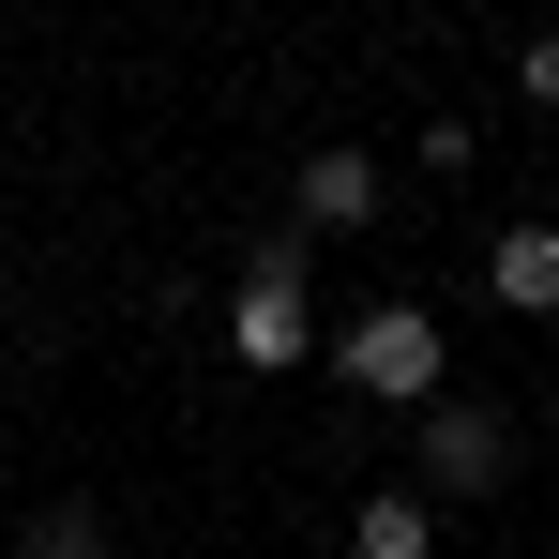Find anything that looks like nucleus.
<instances>
[{"instance_id":"f257e3e1","label":"nucleus","mask_w":559,"mask_h":559,"mask_svg":"<svg viewBox=\"0 0 559 559\" xmlns=\"http://www.w3.org/2000/svg\"><path fill=\"white\" fill-rule=\"evenodd\" d=\"M333 378H348L364 408H439V318H424V302L348 318V333H333Z\"/></svg>"},{"instance_id":"0eeeda50","label":"nucleus","mask_w":559,"mask_h":559,"mask_svg":"<svg viewBox=\"0 0 559 559\" xmlns=\"http://www.w3.org/2000/svg\"><path fill=\"white\" fill-rule=\"evenodd\" d=\"M15 559H106V514L92 499H46V514H31V545Z\"/></svg>"},{"instance_id":"39448f33","label":"nucleus","mask_w":559,"mask_h":559,"mask_svg":"<svg viewBox=\"0 0 559 559\" xmlns=\"http://www.w3.org/2000/svg\"><path fill=\"white\" fill-rule=\"evenodd\" d=\"M484 287H499L514 318H559V227H499V242H484Z\"/></svg>"},{"instance_id":"f03ea898","label":"nucleus","mask_w":559,"mask_h":559,"mask_svg":"<svg viewBox=\"0 0 559 559\" xmlns=\"http://www.w3.org/2000/svg\"><path fill=\"white\" fill-rule=\"evenodd\" d=\"M227 348H242V378H273V364H302V348H318V318H302V242H258V258H242Z\"/></svg>"},{"instance_id":"423d86ee","label":"nucleus","mask_w":559,"mask_h":559,"mask_svg":"<svg viewBox=\"0 0 559 559\" xmlns=\"http://www.w3.org/2000/svg\"><path fill=\"white\" fill-rule=\"evenodd\" d=\"M348 559H439V514H424L408 484H364V514H348Z\"/></svg>"},{"instance_id":"6e6552de","label":"nucleus","mask_w":559,"mask_h":559,"mask_svg":"<svg viewBox=\"0 0 559 559\" xmlns=\"http://www.w3.org/2000/svg\"><path fill=\"white\" fill-rule=\"evenodd\" d=\"M514 76H530V106H559V31H530V61H514Z\"/></svg>"},{"instance_id":"20e7f679","label":"nucleus","mask_w":559,"mask_h":559,"mask_svg":"<svg viewBox=\"0 0 559 559\" xmlns=\"http://www.w3.org/2000/svg\"><path fill=\"white\" fill-rule=\"evenodd\" d=\"M302 227H378V152H302Z\"/></svg>"},{"instance_id":"7ed1b4c3","label":"nucleus","mask_w":559,"mask_h":559,"mask_svg":"<svg viewBox=\"0 0 559 559\" xmlns=\"http://www.w3.org/2000/svg\"><path fill=\"white\" fill-rule=\"evenodd\" d=\"M424 484H439V499H484V484H514V424L439 393V408H424Z\"/></svg>"}]
</instances>
